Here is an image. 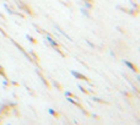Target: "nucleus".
I'll use <instances>...</instances> for the list:
<instances>
[{
    "label": "nucleus",
    "mask_w": 140,
    "mask_h": 125,
    "mask_svg": "<svg viewBox=\"0 0 140 125\" xmlns=\"http://www.w3.org/2000/svg\"><path fill=\"white\" fill-rule=\"evenodd\" d=\"M71 74L76 77V79H79V80H84V81H86V82H88V77H86L85 75H82V74H79V73H76V71H71Z\"/></svg>",
    "instance_id": "1"
},
{
    "label": "nucleus",
    "mask_w": 140,
    "mask_h": 125,
    "mask_svg": "<svg viewBox=\"0 0 140 125\" xmlns=\"http://www.w3.org/2000/svg\"><path fill=\"white\" fill-rule=\"evenodd\" d=\"M37 75L40 76V79H41V80H42V82H43L44 85H46V87H47V88H49V87H51V85H49V82H48V81L46 80V77H44L43 75L41 74V71H37Z\"/></svg>",
    "instance_id": "2"
},
{
    "label": "nucleus",
    "mask_w": 140,
    "mask_h": 125,
    "mask_svg": "<svg viewBox=\"0 0 140 125\" xmlns=\"http://www.w3.org/2000/svg\"><path fill=\"white\" fill-rule=\"evenodd\" d=\"M125 65L128 66V68H130L134 71V73H138V68H136L134 64H132V63H129V61H125Z\"/></svg>",
    "instance_id": "3"
},
{
    "label": "nucleus",
    "mask_w": 140,
    "mask_h": 125,
    "mask_svg": "<svg viewBox=\"0 0 140 125\" xmlns=\"http://www.w3.org/2000/svg\"><path fill=\"white\" fill-rule=\"evenodd\" d=\"M47 39L49 40V43H51V44H52L53 47H54V48H58V47H59V44H58V43H57L55 40H53V39H52V38H51V37H49V36L47 37Z\"/></svg>",
    "instance_id": "4"
},
{
    "label": "nucleus",
    "mask_w": 140,
    "mask_h": 125,
    "mask_svg": "<svg viewBox=\"0 0 140 125\" xmlns=\"http://www.w3.org/2000/svg\"><path fill=\"white\" fill-rule=\"evenodd\" d=\"M49 113L52 114V115H53L54 118H59V113H57L54 109H49Z\"/></svg>",
    "instance_id": "5"
},
{
    "label": "nucleus",
    "mask_w": 140,
    "mask_h": 125,
    "mask_svg": "<svg viewBox=\"0 0 140 125\" xmlns=\"http://www.w3.org/2000/svg\"><path fill=\"white\" fill-rule=\"evenodd\" d=\"M0 75L3 77H5V79H8V76H6V74H5V70H4V68L3 66H0Z\"/></svg>",
    "instance_id": "6"
},
{
    "label": "nucleus",
    "mask_w": 140,
    "mask_h": 125,
    "mask_svg": "<svg viewBox=\"0 0 140 125\" xmlns=\"http://www.w3.org/2000/svg\"><path fill=\"white\" fill-rule=\"evenodd\" d=\"M53 85L55 86V87H57V88H58V90H59V91H61V88H63V87H61V86H60L59 84L57 82V81H53Z\"/></svg>",
    "instance_id": "7"
},
{
    "label": "nucleus",
    "mask_w": 140,
    "mask_h": 125,
    "mask_svg": "<svg viewBox=\"0 0 140 125\" xmlns=\"http://www.w3.org/2000/svg\"><path fill=\"white\" fill-rule=\"evenodd\" d=\"M93 101L97 102V103H103V104H107V102L102 101V99H100V98H93Z\"/></svg>",
    "instance_id": "8"
},
{
    "label": "nucleus",
    "mask_w": 140,
    "mask_h": 125,
    "mask_svg": "<svg viewBox=\"0 0 140 125\" xmlns=\"http://www.w3.org/2000/svg\"><path fill=\"white\" fill-rule=\"evenodd\" d=\"M27 39H30V40H31V42H32V43H35V44H36V43H37V40L35 39V38H32V37H31V36H27Z\"/></svg>",
    "instance_id": "9"
},
{
    "label": "nucleus",
    "mask_w": 140,
    "mask_h": 125,
    "mask_svg": "<svg viewBox=\"0 0 140 125\" xmlns=\"http://www.w3.org/2000/svg\"><path fill=\"white\" fill-rule=\"evenodd\" d=\"M79 88H80V90H81V91H82V92H84V93H86V94H87V93H88V91H86V90H85L84 87H81V85L79 86Z\"/></svg>",
    "instance_id": "10"
},
{
    "label": "nucleus",
    "mask_w": 140,
    "mask_h": 125,
    "mask_svg": "<svg viewBox=\"0 0 140 125\" xmlns=\"http://www.w3.org/2000/svg\"><path fill=\"white\" fill-rule=\"evenodd\" d=\"M31 55H32V57L35 58V59H36V61H38V57H37V55H36V54H35L33 52H31Z\"/></svg>",
    "instance_id": "11"
},
{
    "label": "nucleus",
    "mask_w": 140,
    "mask_h": 125,
    "mask_svg": "<svg viewBox=\"0 0 140 125\" xmlns=\"http://www.w3.org/2000/svg\"><path fill=\"white\" fill-rule=\"evenodd\" d=\"M85 3H92V0H84Z\"/></svg>",
    "instance_id": "12"
}]
</instances>
